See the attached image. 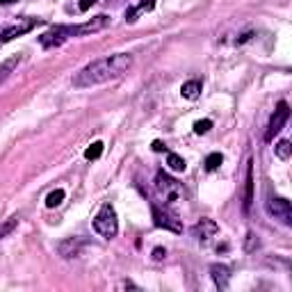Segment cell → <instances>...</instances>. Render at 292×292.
Returning <instances> with one entry per match:
<instances>
[{"instance_id": "obj_7", "label": "cell", "mask_w": 292, "mask_h": 292, "mask_svg": "<svg viewBox=\"0 0 292 292\" xmlns=\"http://www.w3.org/2000/svg\"><path fill=\"white\" fill-rule=\"evenodd\" d=\"M267 212H270L274 219H281L283 224H290L292 222V206L288 199L283 197H274L267 201Z\"/></svg>"}, {"instance_id": "obj_28", "label": "cell", "mask_w": 292, "mask_h": 292, "mask_svg": "<svg viewBox=\"0 0 292 292\" xmlns=\"http://www.w3.org/2000/svg\"><path fill=\"white\" fill-rule=\"evenodd\" d=\"M14 0H0V5H12Z\"/></svg>"}, {"instance_id": "obj_10", "label": "cell", "mask_w": 292, "mask_h": 292, "mask_svg": "<svg viewBox=\"0 0 292 292\" xmlns=\"http://www.w3.org/2000/svg\"><path fill=\"white\" fill-rule=\"evenodd\" d=\"M192 233H194V237H197V240L206 242V240H210V237L217 235V233H219V226H217L215 219H201L199 224H194Z\"/></svg>"}, {"instance_id": "obj_8", "label": "cell", "mask_w": 292, "mask_h": 292, "mask_svg": "<svg viewBox=\"0 0 292 292\" xmlns=\"http://www.w3.org/2000/svg\"><path fill=\"white\" fill-rule=\"evenodd\" d=\"M37 23H39V21H35V18H28V21L16 23V26H12V28H5V30L0 32V43H7V41H12V39L26 35V32H30L32 28L37 26Z\"/></svg>"}, {"instance_id": "obj_22", "label": "cell", "mask_w": 292, "mask_h": 292, "mask_svg": "<svg viewBox=\"0 0 292 292\" xmlns=\"http://www.w3.org/2000/svg\"><path fill=\"white\" fill-rule=\"evenodd\" d=\"M101 153H103V142H94L91 146H87L85 158H87V160H99Z\"/></svg>"}, {"instance_id": "obj_13", "label": "cell", "mask_w": 292, "mask_h": 292, "mask_svg": "<svg viewBox=\"0 0 292 292\" xmlns=\"http://www.w3.org/2000/svg\"><path fill=\"white\" fill-rule=\"evenodd\" d=\"M210 272H212V279H215V283L222 290H226L228 288V279H231V270H228L226 265H212Z\"/></svg>"}, {"instance_id": "obj_12", "label": "cell", "mask_w": 292, "mask_h": 292, "mask_svg": "<svg viewBox=\"0 0 292 292\" xmlns=\"http://www.w3.org/2000/svg\"><path fill=\"white\" fill-rule=\"evenodd\" d=\"M153 7H155V0H142L137 7H130L128 12H126V21H128V23H135L144 12H151Z\"/></svg>"}, {"instance_id": "obj_18", "label": "cell", "mask_w": 292, "mask_h": 292, "mask_svg": "<svg viewBox=\"0 0 292 292\" xmlns=\"http://www.w3.org/2000/svg\"><path fill=\"white\" fill-rule=\"evenodd\" d=\"M222 162H224V155L217 151V153H210V155H208L203 164H206V172H215V169H219V164H222Z\"/></svg>"}, {"instance_id": "obj_24", "label": "cell", "mask_w": 292, "mask_h": 292, "mask_svg": "<svg viewBox=\"0 0 292 292\" xmlns=\"http://www.w3.org/2000/svg\"><path fill=\"white\" fill-rule=\"evenodd\" d=\"M164 256H167V251H164L162 247H155V249H153V260H155V262H160Z\"/></svg>"}, {"instance_id": "obj_4", "label": "cell", "mask_w": 292, "mask_h": 292, "mask_svg": "<svg viewBox=\"0 0 292 292\" xmlns=\"http://www.w3.org/2000/svg\"><path fill=\"white\" fill-rule=\"evenodd\" d=\"M71 37H73V26H55L53 30L43 32V35L39 37V41H41L43 48H57Z\"/></svg>"}, {"instance_id": "obj_27", "label": "cell", "mask_w": 292, "mask_h": 292, "mask_svg": "<svg viewBox=\"0 0 292 292\" xmlns=\"http://www.w3.org/2000/svg\"><path fill=\"white\" fill-rule=\"evenodd\" d=\"M164 149H167V146H164L162 142H153V151H158L160 153V151H164Z\"/></svg>"}, {"instance_id": "obj_25", "label": "cell", "mask_w": 292, "mask_h": 292, "mask_svg": "<svg viewBox=\"0 0 292 292\" xmlns=\"http://www.w3.org/2000/svg\"><path fill=\"white\" fill-rule=\"evenodd\" d=\"M247 237H249V240H247V251H254L256 247H258V240H256V235H254V233H249V235H247Z\"/></svg>"}, {"instance_id": "obj_16", "label": "cell", "mask_w": 292, "mask_h": 292, "mask_svg": "<svg viewBox=\"0 0 292 292\" xmlns=\"http://www.w3.org/2000/svg\"><path fill=\"white\" fill-rule=\"evenodd\" d=\"M181 94L185 96V99H197L199 94H201V82L199 80H189V82H185V85L181 87Z\"/></svg>"}, {"instance_id": "obj_6", "label": "cell", "mask_w": 292, "mask_h": 292, "mask_svg": "<svg viewBox=\"0 0 292 292\" xmlns=\"http://www.w3.org/2000/svg\"><path fill=\"white\" fill-rule=\"evenodd\" d=\"M288 116H290L288 103H285V101H281V103L276 105V110H274V114H272V119H270V128H267V135H265L267 142H272V139H274V135L281 133V128L285 126Z\"/></svg>"}, {"instance_id": "obj_2", "label": "cell", "mask_w": 292, "mask_h": 292, "mask_svg": "<svg viewBox=\"0 0 292 292\" xmlns=\"http://www.w3.org/2000/svg\"><path fill=\"white\" fill-rule=\"evenodd\" d=\"M155 189H158L160 199L164 201V206L167 208L176 206L178 201H183L185 199L183 185L178 181H174V178L169 176V174H164V172H158V176H155Z\"/></svg>"}, {"instance_id": "obj_5", "label": "cell", "mask_w": 292, "mask_h": 292, "mask_svg": "<svg viewBox=\"0 0 292 292\" xmlns=\"http://www.w3.org/2000/svg\"><path fill=\"white\" fill-rule=\"evenodd\" d=\"M151 215H153V224L160 228H164V231H172V233H181L183 231V224L178 222L174 215H169L167 210H162L160 206H151Z\"/></svg>"}, {"instance_id": "obj_15", "label": "cell", "mask_w": 292, "mask_h": 292, "mask_svg": "<svg viewBox=\"0 0 292 292\" xmlns=\"http://www.w3.org/2000/svg\"><path fill=\"white\" fill-rule=\"evenodd\" d=\"M18 62H21V57H18V55H14V57H9V60L0 62V85H3V82L9 78V73L16 69Z\"/></svg>"}, {"instance_id": "obj_23", "label": "cell", "mask_w": 292, "mask_h": 292, "mask_svg": "<svg viewBox=\"0 0 292 292\" xmlns=\"http://www.w3.org/2000/svg\"><path fill=\"white\" fill-rule=\"evenodd\" d=\"M210 128H212L210 119H203V121H197V124H194V133H197V135H206Z\"/></svg>"}, {"instance_id": "obj_9", "label": "cell", "mask_w": 292, "mask_h": 292, "mask_svg": "<svg viewBox=\"0 0 292 292\" xmlns=\"http://www.w3.org/2000/svg\"><path fill=\"white\" fill-rule=\"evenodd\" d=\"M108 23H110V16H105V14L94 16L91 21H87V23L73 26V37H76V35H91V32H99V30H103Z\"/></svg>"}, {"instance_id": "obj_21", "label": "cell", "mask_w": 292, "mask_h": 292, "mask_svg": "<svg viewBox=\"0 0 292 292\" xmlns=\"http://www.w3.org/2000/svg\"><path fill=\"white\" fill-rule=\"evenodd\" d=\"M274 151H276V155H279L281 160H288L290 153H292V146H290L288 139H281V142L274 146Z\"/></svg>"}, {"instance_id": "obj_17", "label": "cell", "mask_w": 292, "mask_h": 292, "mask_svg": "<svg viewBox=\"0 0 292 292\" xmlns=\"http://www.w3.org/2000/svg\"><path fill=\"white\" fill-rule=\"evenodd\" d=\"M167 164H169V169H172V172H178V174L187 169V162H185V160L181 158V155H176V153H169Z\"/></svg>"}, {"instance_id": "obj_3", "label": "cell", "mask_w": 292, "mask_h": 292, "mask_svg": "<svg viewBox=\"0 0 292 292\" xmlns=\"http://www.w3.org/2000/svg\"><path fill=\"white\" fill-rule=\"evenodd\" d=\"M94 228L99 235H103L105 240H112V237L119 233V219H116V212L110 203H105L99 210V215L94 219Z\"/></svg>"}, {"instance_id": "obj_1", "label": "cell", "mask_w": 292, "mask_h": 292, "mask_svg": "<svg viewBox=\"0 0 292 292\" xmlns=\"http://www.w3.org/2000/svg\"><path fill=\"white\" fill-rule=\"evenodd\" d=\"M133 66V55L130 53H114V55H105L101 60H94L91 64H87L85 69H80L73 76V85L76 87H94L110 82L114 78H121L124 73Z\"/></svg>"}, {"instance_id": "obj_26", "label": "cell", "mask_w": 292, "mask_h": 292, "mask_svg": "<svg viewBox=\"0 0 292 292\" xmlns=\"http://www.w3.org/2000/svg\"><path fill=\"white\" fill-rule=\"evenodd\" d=\"M94 3H99V0H80V5H78V7H80V12H87V9H89Z\"/></svg>"}, {"instance_id": "obj_20", "label": "cell", "mask_w": 292, "mask_h": 292, "mask_svg": "<svg viewBox=\"0 0 292 292\" xmlns=\"http://www.w3.org/2000/svg\"><path fill=\"white\" fill-rule=\"evenodd\" d=\"M16 226H18V219H16V217H9V219H5V222L0 224V240H3V237H7L9 233H12Z\"/></svg>"}, {"instance_id": "obj_14", "label": "cell", "mask_w": 292, "mask_h": 292, "mask_svg": "<svg viewBox=\"0 0 292 292\" xmlns=\"http://www.w3.org/2000/svg\"><path fill=\"white\" fill-rule=\"evenodd\" d=\"M82 242L76 240V237H69V240L60 242V247H57V251H60L64 258H71V256H78V249H80Z\"/></svg>"}, {"instance_id": "obj_11", "label": "cell", "mask_w": 292, "mask_h": 292, "mask_svg": "<svg viewBox=\"0 0 292 292\" xmlns=\"http://www.w3.org/2000/svg\"><path fill=\"white\" fill-rule=\"evenodd\" d=\"M254 203V162H247V181H245V212Z\"/></svg>"}, {"instance_id": "obj_19", "label": "cell", "mask_w": 292, "mask_h": 292, "mask_svg": "<svg viewBox=\"0 0 292 292\" xmlns=\"http://www.w3.org/2000/svg\"><path fill=\"white\" fill-rule=\"evenodd\" d=\"M62 201H64V189H53V192L46 197V206L48 208H57Z\"/></svg>"}]
</instances>
